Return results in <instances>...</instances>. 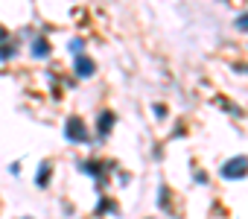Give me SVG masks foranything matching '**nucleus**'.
<instances>
[{
  "mask_svg": "<svg viewBox=\"0 0 248 219\" xmlns=\"http://www.w3.org/2000/svg\"><path fill=\"white\" fill-rule=\"evenodd\" d=\"M245 170H248V158H236L233 164H225L222 175H228V178H239V175H245Z\"/></svg>",
  "mask_w": 248,
  "mask_h": 219,
  "instance_id": "nucleus-1",
  "label": "nucleus"
},
{
  "mask_svg": "<svg viewBox=\"0 0 248 219\" xmlns=\"http://www.w3.org/2000/svg\"><path fill=\"white\" fill-rule=\"evenodd\" d=\"M76 70H79V76H91L93 73V64L88 59H76Z\"/></svg>",
  "mask_w": 248,
  "mask_h": 219,
  "instance_id": "nucleus-2",
  "label": "nucleus"
}]
</instances>
